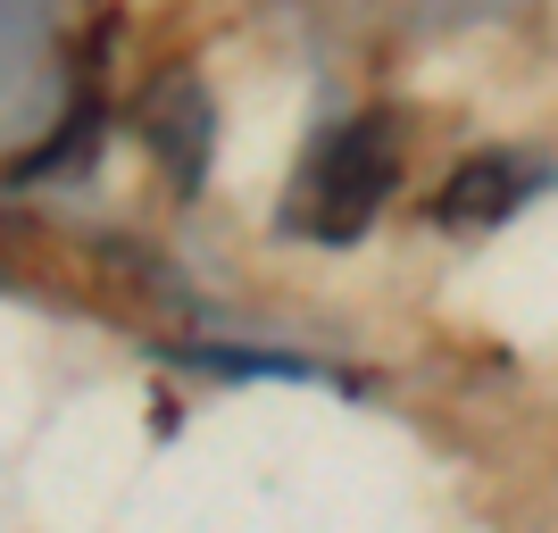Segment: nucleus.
<instances>
[{"instance_id":"nucleus-1","label":"nucleus","mask_w":558,"mask_h":533,"mask_svg":"<svg viewBox=\"0 0 558 533\" xmlns=\"http://www.w3.org/2000/svg\"><path fill=\"white\" fill-rule=\"evenodd\" d=\"M400 117H342L308 142V159L292 167V192H283V233H308V242H359V233L384 217V201L400 192Z\"/></svg>"},{"instance_id":"nucleus-2","label":"nucleus","mask_w":558,"mask_h":533,"mask_svg":"<svg viewBox=\"0 0 558 533\" xmlns=\"http://www.w3.org/2000/svg\"><path fill=\"white\" fill-rule=\"evenodd\" d=\"M542 184H550V159H534V150H475V159L450 167L434 217L459 226V233H484V226H500V217H517Z\"/></svg>"},{"instance_id":"nucleus-3","label":"nucleus","mask_w":558,"mask_h":533,"mask_svg":"<svg viewBox=\"0 0 558 533\" xmlns=\"http://www.w3.org/2000/svg\"><path fill=\"white\" fill-rule=\"evenodd\" d=\"M142 134H150V150L167 159L175 184L201 192V167H209V93H201L192 75L150 84V100H142Z\"/></svg>"},{"instance_id":"nucleus-4","label":"nucleus","mask_w":558,"mask_h":533,"mask_svg":"<svg viewBox=\"0 0 558 533\" xmlns=\"http://www.w3.org/2000/svg\"><path fill=\"white\" fill-rule=\"evenodd\" d=\"M184 359L192 367H217V375H301V384L317 375L308 359H258V350H184Z\"/></svg>"}]
</instances>
